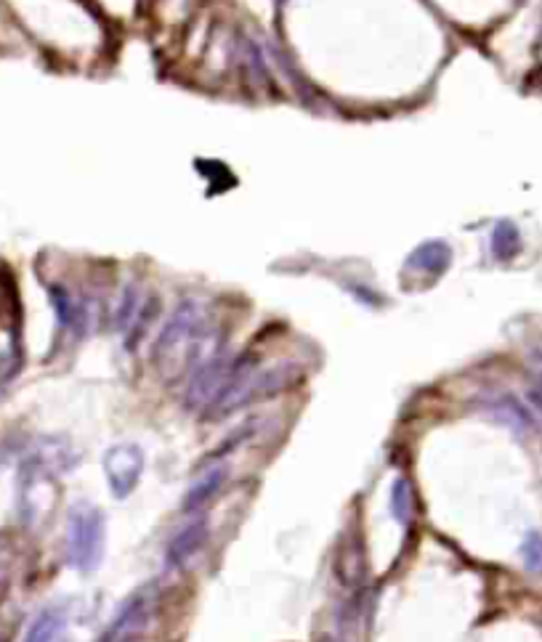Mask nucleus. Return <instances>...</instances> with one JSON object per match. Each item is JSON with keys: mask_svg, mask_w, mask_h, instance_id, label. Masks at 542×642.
<instances>
[{"mask_svg": "<svg viewBox=\"0 0 542 642\" xmlns=\"http://www.w3.org/2000/svg\"><path fill=\"white\" fill-rule=\"evenodd\" d=\"M493 245H495V253L500 255V258H510V255H516V253H519V245H521L519 229H516L513 223L502 221L500 226L495 229Z\"/></svg>", "mask_w": 542, "mask_h": 642, "instance_id": "f257e3e1", "label": "nucleus"}, {"mask_svg": "<svg viewBox=\"0 0 542 642\" xmlns=\"http://www.w3.org/2000/svg\"><path fill=\"white\" fill-rule=\"evenodd\" d=\"M279 3H285V0H279Z\"/></svg>", "mask_w": 542, "mask_h": 642, "instance_id": "f03ea898", "label": "nucleus"}]
</instances>
